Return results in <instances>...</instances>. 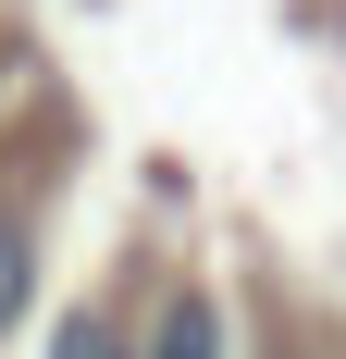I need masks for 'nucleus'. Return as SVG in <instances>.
<instances>
[{
	"instance_id": "f257e3e1",
	"label": "nucleus",
	"mask_w": 346,
	"mask_h": 359,
	"mask_svg": "<svg viewBox=\"0 0 346 359\" xmlns=\"http://www.w3.org/2000/svg\"><path fill=\"white\" fill-rule=\"evenodd\" d=\"M161 359H223V347H210V310H198V297L161 323Z\"/></svg>"
},
{
	"instance_id": "f03ea898",
	"label": "nucleus",
	"mask_w": 346,
	"mask_h": 359,
	"mask_svg": "<svg viewBox=\"0 0 346 359\" xmlns=\"http://www.w3.org/2000/svg\"><path fill=\"white\" fill-rule=\"evenodd\" d=\"M13 297H25V236L0 223V310H13Z\"/></svg>"
},
{
	"instance_id": "7ed1b4c3",
	"label": "nucleus",
	"mask_w": 346,
	"mask_h": 359,
	"mask_svg": "<svg viewBox=\"0 0 346 359\" xmlns=\"http://www.w3.org/2000/svg\"><path fill=\"white\" fill-rule=\"evenodd\" d=\"M62 359H124V347H111L99 323H74V334H62Z\"/></svg>"
}]
</instances>
